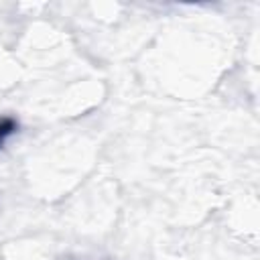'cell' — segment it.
<instances>
[{"mask_svg":"<svg viewBox=\"0 0 260 260\" xmlns=\"http://www.w3.org/2000/svg\"><path fill=\"white\" fill-rule=\"evenodd\" d=\"M16 77H18L16 63L10 61V57L0 51V83L2 85H10V83H14Z\"/></svg>","mask_w":260,"mask_h":260,"instance_id":"1","label":"cell"}]
</instances>
